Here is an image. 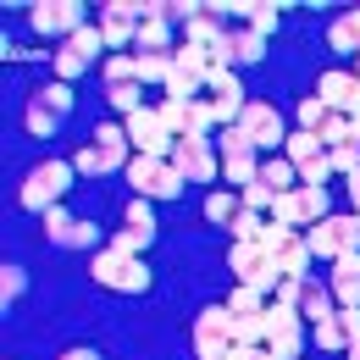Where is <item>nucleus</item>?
<instances>
[{
    "mask_svg": "<svg viewBox=\"0 0 360 360\" xmlns=\"http://www.w3.org/2000/svg\"><path fill=\"white\" fill-rule=\"evenodd\" d=\"M261 244H266V255H271V266H277V277H300V283L311 277L316 255H311V244H305V233H294V227H283V222H271V217H266Z\"/></svg>",
    "mask_w": 360,
    "mask_h": 360,
    "instance_id": "1",
    "label": "nucleus"
},
{
    "mask_svg": "<svg viewBox=\"0 0 360 360\" xmlns=\"http://www.w3.org/2000/svg\"><path fill=\"white\" fill-rule=\"evenodd\" d=\"M67 188H72V161H39V167L22 178L17 200H22V211H39V217H45L50 205H61Z\"/></svg>",
    "mask_w": 360,
    "mask_h": 360,
    "instance_id": "2",
    "label": "nucleus"
},
{
    "mask_svg": "<svg viewBox=\"0 0 360 360\" xmlns=\"http://www.w3.org/2000/svg\"><path fill=\"white\" fill-rule=\"evenodd\" d=\"M89 277L100 283V288H117V294H144L150 288V271H144V261L139 255H117V250H94L89 261Z\"/></svg>",
    "mask_w": 360,
    "mask_h": 360,
    "instance_id": "3",
    "label": "nucleus"
},
{
    "mask_svg": "<svg viewBox=\"0 0 360 360\" xmlns=\"http://www.w3.org/2000/svg\"><path fill=\"white\" fill-rule=\"evenodd\" d=\"M327 217V188H316V183H294V188H283L277 194V205H271V222L294 227V233H305Z\"/></svg>",
    "mask_w": 360,
    "mask_h": 360,
    "instance_id": "4",
    "label": "nucleus"
},
{
    "mask_svg": "<svg viewBox=\"0 0 360 360\" xmlns=\"http://www.w3.org/2000/svg\"><path fill=\"white\" fill-rule=\"evenodd\" d=\"M316 261H338V255H360V217H321L316 227H305Z\"/></svg>",
    "mask_w": 360,
    "mask_h": 360,
    "instance_id": "5",
    "label": "nucleus"
},
{
    "mask_svg": "<svg viewBox=\"0 0 360 360\" xmlns=\"http://www.w3.org/2000/svg\"><path fill=\"white\" fill-rule=\"evenodd\" d=\"M128 183H134V200H172V194H183V178L172 172L167 155H134L128 161Z\"/></svg>",
    "mask_w": 360,
    "mask_h": 360,
    "instance_id": "6",
    "label": "nucleus"
},
{
    "mask_svg": "<svg viewBox=\"0 0 360 360\" xmlns=\"http://www.w3.org/2000/svg\"><path fill=\"white\" fill-rule=\"evenodd\" d=\"M227 271H233L244 288H261L266 300L277 294V283H283L277 266H271V255H266V244H233V250H227Z\"/></svg>",
    "mask_w": 360,
    "mask_h": 360,
    "instance_id": "7",
    "label": "nucleus"
},
{
    "mask_svg": "<svg viewBox=\"0 0 360 360\" xmlns=\"http://www.w3.org/2000/svg\"><path fill=\"white\" fill-rule=\"evenodd\" d=\"M167 161H172V172L183 183H217L222 178V155L211 150V139H178Z\"/></svg>",
    "mask_w": 360,
    "mask_h": 360,
    "instance_id": "8",
    "label": "nucleus"
},
{
    "mask_svg": "<svg viewBox=\"0 0 360 360\" xmlns=\"http://www.w3.org/2000/svg\"><path fill=\"white\" fill-rule=\"evenodd\" d=\"M155 111H161V122H167V134L172 139H211V100L200 94V100H155Z\"/></svg>",
    "mask_w": 360,
    "mask_h": 360,
    "instance_id": "9",
    "label": "nucleus"
},
{
    "mask_svg": "<svg viewBox=\"0 0 360 360\" xmlns=\"http://www.w3.org/2000/svg\"><path fill=\"white\" fill-rule=\"evenodd\" d=\"M261 321H266V349H271V360H300V349H305V321H300V311H288V305H277V300H271Z\"/></svg>",
    "mask_w": 360,
    "mask_h": 360,
    "instance_id": "10",
    "label": "nucleus"
},
{
    "mask_svg": "<svg viewBox=\"0 0 360 360\" xmlns=\"http://www.w3.org/2000/svg\"><path fill=\"white\" fill-rule=\"evenodd\" d=\"M94 22H100L111 56H134V39H139V6H134V0H111V6H100Z\"/></svg>",
    "mask_w": 360,
    "mask_h": 360,
    "instance_id": "11",
    "label": "nucleus"
},
{
    "mask_svg": "<svg viewBox=\"0 0 360 360\" xmlns=\"http://www.w3.org/2000/svg\"><path fill=\"white\" fill-rule=\"evenodd\" d=\"M283 155L294 161V172H300V183H316V188H327V178H333V167H327V150H321V139L316 134H288L283 139Z\"/></svg>",
    "mask_w": 360,
    "mask_h": 360,
    "instance_id": "12",
    "label": "nucleus"
},
{
    "mask_svg": "<svg viewBox=\"0 0 360 360\" xmlns=\"http://www.w3.org/2000/svg\"><path fill=\"white\" fill-rule=\"evenodd\" d=\"M233 349V311L227 305H211V311L194 316V355L200 360H222Z\"/></svg>",
    "mask_w": 360,
    "mask_h": 360,
    "instance_id": "13",
    "label": "nucleus"
},
{
    "mask_svg": "<svg viewBox=\"0 0 360 360\" xmlns=\"http://www.w3.org/2000/svg\"><path fill=\"white\" fill-rule=\"evenodd\" d=\"M122 128H128V144H134V155H172V144H178V139L167 134V122H161V111H155V105L134 111Z\"/></svg>",
    "mask_w": 360,
    "mask_h": 360,
    "instance_id": "14",
    "label": "nucleus"
},
{
    "mask_svg": "<svg viewBox=\"0 0 360 360\" xmlns=\"http://www.w3.org/2000/svg\"><path fill=\"white\" fill-rule=\"evenodd\" d=\"M238 128L250 134L255 150H283V117H277V105L271 100H244V117H238Z\"/></svg>",
    "mask_w": 360,
    "mask_h": 360,
    "instance_id": "15",
    "label": "nucleus"
},
{
    "mask_svg": "<svg viewBox=\"0 0 360 360\" xmlns=\"http://www.w3.org/2000/svg\"><path fill=\"white\" fill-rule=\"evenodd\" d=\"M316 100H321L327 111H344L349 122H360V78L355 72H344V67L321 72V78H316Z\"/></svg>",
    "mask_w": 360,
    "mask_h": 360,
    "instance_id": "16",
    "label": "nucleus"
},
{
    "mask_svg": "<svg viewBox=\"0 0 360 360\" xmlns=\"http://www.w3.org/2000/svg\"><path fill=\"white\" fill-rule=\"evenodd\" d=\"M28 22H34L39 34H67V39H72V34L84 28V6H78V0H45V6L28 11Z\"/></svg>",
    "mask_w": 360,
    "mask_h": 360,
    "instance_id": "17",
    "label": "nucleus"
},
{
    "mask_svg": "<svg viewBox=\"0 0 360 360\" xmlns=\"http://www.w3.org/2000/svg\"><path fill=\"white\" fill-rule=\"evenodd\" d=\"M327 294H333L338 311H360V255H338V261H333Z\"/></svg>",
    "mask_w": 360,
    "mask_h": 360,
    "instance_id": "18",
    "label": "nucleus"
},
{
    "mask_svg": "<svg viewBox=\"0 0 360 360\" xmlns=\"http://www.w3.org/2000/svg\"><path fill=\"white\" fill-rule=\"evenodd\" d=\"M183 39H188V45H200V50H217L227 39L222 11H217V6H194V11H188V22H183Z\"/></svg>",
    "mask_w": 360,
    "mask_h": 360,
    "instance_id": "19",
    "label": "nucleus"
},
{
    "mask_svg": "<svg viewBox=\"0 0 360 360\" xmlns=\"http://www.w3.org/2000/svg\"><path fill=\"white\" fill-rule=\"evenodd\" d=\"M222 178L233 188H250V183L261 178V161H255V150L244 144V150H222Z\"/></svg>",
    "mask_w": 360,
    "mask_h": 360,
    "instance_id": "20",
    "label": "nucleus"
},
{
    "mask_svg": "<svg viewBox=\"0 0 360 360\" xmlns=\"http://www.w3.org/2000/svg\"><path fill=\"white\" fill-rule=\"evenodd\" d=\"M227 11H233V17H244V28H250V34H261V39L277 28V6H266V0H233Z\"/></svg>",
    "mask_w": 360,
    "mask_h": 360,
    "instance_id": "21",
    "label": "nucleus"
},
{
    "mask_svg": "<svg viewBox=\"0 0 360 360\" xmlns=\"http://www.w3.org/2000/svg\"><path fill=\"white\" fill-rule=\"evenodd\" d=\"M327 45L338 50V56H360V6H355V11H344V17H333Z\"/></svg>",
    "mask_w": 360,
    "mask_h": 360,
    "instance_id": "22",
    "label": "nucleus"
},
{
    "mask_svg": "<svg viewBox=\"0 0 360 360\" xmlns=\"http://www.w3.org/2000/svg\"><path fill=\"white\" fill-rule=\"evenodd\" d=\"M294 311H300V321L321 327L327 316H338V305H333V294H327L321 283H305V294H300V305H294Z\"/></svg>",
    "mask_w": 360,
    "mask_h": 360,
    "instance_id": "23",
    "label": "nucleus"
},
{
    "mask_svg": "<svg viewBox=\"0 0 360 360\" xmlns=\"http://www.w3.org/2000/svg\"><path fill=\"white\" fill-rule=\"evenodd\" d=\"M261 183L283 194V188H294V183H300V172H294V161H288V155H266V161H261Z\"/></svg>",
    "mask_w": 360,
    "mask_h": 360,
    "instance_id": "24",
    "label": "nucleus"
},
{
    "mask_svg": "<svg viewBox=\"0 0 360 360\" xmlns=\"http://www.w3.org/2000/svg\"><path fill=\"white\" fill-rule=\"evenodd\" d=\"M261 56H266V39H261V34H250V28L227 34V61H261Z\"/></svg>",
    "mask_w": 360,
    "mask_h": 360,
    "instance_id": "25",
    "label": "nucleus"
},
{
    "mask_svg": "<svg viewBox=\"0 0 360 360\" xmlns=\"http://www.w3.org/2000/svg\"><path fill=\"white\" fill-rule=\"evenodd\" d=\"M105 100H111V111H122V122L150 105V100H144V84H117V89H105Z\"/></svg>",
    "mask_w": 360,
    "mask_h": 360,
    "instance_id": "26",
    "label": "nucleus"
},
{
    "mask_svg": "<svg viewBox=\"0 0 360 360\" xmlns=\"http://www.w3.org/2000/svg\"><path fill=\"white\" fill-rule=\"evenodd\" d=\"M238 211H244V200H238V188H211V194H205V217H211V222H233V217H238Z\"/></svg>",
    "mask_w": 360,
    "mask_h": 360,
    "instance_id": "27",
    "label": "nucleus"
},
{
    "mask_svg": "<svg viewBox=\"0 0 360 360\" xmlns=\"http://www.w3.org/2000/svg\"><path fill=\"white\" fill-rule=\"evenodd\" d=\"M266 305H271L266 294H261V288H244V283H238V288L227 294V311L238 316V321H244V316H261V311H266Z\"/></svg>",
    "mask_w": 360,
    "mask_h": 360,
    "instance_id": "28",
    "label": "nucleus"
},
{
    "mask_svg": "<svg viewBox=\"0 0 360 360\" xmlns=\"http://www.w3.org/2000/svg\"><path fill=\"white\" fill-rule=\"evenodd\" d=\"M67 50H72V56H84V61L94 67V50H105V34H100V22H84V28L67 39Z\"/></svg>",
    "mask_w": 360,
    "mask_h": 360,
    "instance_id": "29",
    "label": "nucleus"
},
{
    "mask_svg": "<svg viewBox=\"0 0 360 360\" xmlns=\"http://www.w3.org/2000/svg\"><path fill=\"white\" fill-rule=\"evenodd\" d=\"M227 233H233V244H261V233H266V217H255V211H238V217L227 222Z\"/></svg>",
    "mask_w": 360,
    "mask_h": 360,
    "instance_id": "30",
    "label": "nucleus"
},
{
    "mask_svg": "<svg viewBox=\"0 0 360 360\" xmlns=\"http://www.w3.org/2000/svg\"><path fill=\"white\" fill-rule=\"evenodd\" d=\"M139 61V84H161L167 89V78H172V50L167 56H134Z\"/></svg>",
    "mask_w": 360,
    "mask_h": 360,
    "instance_id": "31",
    "label": "nucleus"
},
{
    "mask_svg": "<svg viewBox=\"0 0 360 360\" xmlns=\"http://www.w3.org/2000/svg\"><path fill=\"white\" fill-rule=\"evenodd\" d=\"M238 200H244V211H255V217H271V205H277V188H266V183L255 178L250 188H238Z\"/></svg>",
    "mask_w": 360,
    "mask_h": 360,
    "instance_id": "32",
    "label": "nucleus"
},
{
    "mask_svg": "<svg viewBox=\"0 0 360 360\" xmlns=\"http://www.w3.org/2000/svg\"><path fill=\"white\" fill-rule=\"evenodd\" d=\"M34 100L50 105L56 117H67V111H72V84H61V78H56V84H45V89H34Z\"/></svg>",
    "mask_w": 360,
    "mask_h": 360,
    "instance_id": "33",
    "label": "nucleus"
},
{
    "mask_svg": "<svg viewBox=\"0 0 360 360\" xmlns=\"http://www.w3.org/2000/svg\"><path fill=\"white\" fill-rule=\"evenodd\" d=\"M122 227H128V233H139V238L150 244V238H155V217H150V200H134V205H128V217H122Z\"/></svg>",
    "mask_w": 360,
    "mask_h": 360,
    "instance_id": "34",
    "label": "nucleus"
},
{
    "mask_svg": "<svg viewBox=\"0 0 360 360\" xmlns=\"http://www.w3.org/2000/svg\"><path fill=\"white\" fill-rule=\"evenodd\" d=\"M117 84H139L134 56H105V89H117Z\"/></svg>",
    "mask_w": 360,
    "mask_h": 360,
    "instance_id": "35",
    "label": "nucleus"
},
{
    "mask_svg": "<svg viewBox=\"0 0 360 360\" xmlns=\"http://www.w3.org/2000/svg\"><path fill=\"white\" fill-rule=\"evenodd\" d=\"M56 122H61V117H56L50 105L28 100V134H34V139H50V134H56Z\"/></svg>",
    "mask_w": 360,
    "mask_h": 360,
    "instance_id": "36",
    "label": "nucleus"
},
{
    "mask_svg": "<svg viewBox=\"0 0 360 360\" xmlns=\"http://www.w3.org/2000/svg\"><path fill=\"white\" fill-rule=\"evenodd\" d=\"M316 344H321V349H349V338H344V327H338V316H327V321L316 327Z\"/></svg>",
    "mask_w": 360,
    "mask_h": 360,
    "instance_id": "37",
    "label": "nucleus"
},
{
    "mask_svg": "<svg viewBox=\"0 0 360 360\" xmlns=\"http://www.w3.org/2000/svg\"><path fill=\"white\" fill-rule=\"evenodd\" d=\"M84 67H89L84 56H72V50H56V78H61V84H72V78H78Z\"/></svg>",
    "mask_w": 360,
    "mask_h": 360,
    "instance_id": "38",
    "label": "nucleus"
},
{
    "mask_svg": "<svg viewBox=\"0 0 360 360\" xmlns=\"http://www.w3.org/2000/svg\"><path fill=\"white\" fill-rule=\"evenodd\" d=\"M78 222V217H67V211H61V205H50L45 211V238H56V244H61V238H67V227Z\"/></svg>",
    "mask_w": 360,
    "mask_h": 360,
    "instance_id": "39",
    "label": "nucleus"
},
{
    "mask_svg": "<svg viewBox=\"0 0 360 360\" xmlns=\"http://www.w3.org/2000/svg\"><path fill=\"white\" fill-rule=\"evenodd\" d=\"M105 250H117V255H139V250H144V238H139V233H128V227H117V233L105 238Z\"/></svg>",
    "mask_w": 360,
    "mask_h": 360,
    "instance_id": "40",
    "label": "nucleus"
},
{
    "mask_svg": "<svg viewBox=\"0 0 360 360\" xmlns=\"http://www.w3.org/2000/svg\"><path fill=\"white\" fill-rule=\"evenodd\" d=\"M61 244H72V250H94V222H72Z\"/></svg>",
    "mask_w": 360,
    "mask_h": 360,
    "instance_id": "41",
    "label": "nucleus"
},
{
    "mask_svg": "<svg viewBox=\"0 0 360 360\" xmlns=\"http://www.w3.org/2000/svg\"><path fill=\"white\" fill-rule=\"evenodd\" d=\"M0 294H6V300L22 294V266H6V271H0Z\"/></svg>",
    "mask_w": 360,
    "mask_h": 360,
    "instance_id": "42",
    "label": "nucleus"
},
{
    "mask_svg": "<svg viewBox=\"0 0 360 360\" xmlns=\"http://www.w3.org/2000/svg\"><path fill=\"white\" fill-rule=\"evenodd\" d=\"M338 327H344L349 344H360V311H338Z\"/></svg>",
    "mask_w": 360,
    "mask_h": 360,
    "instance_id": "43",
    "label": "nucleus"
},
{
    "mask_svg": "<svg viewBox=\"0 0 360 360\" xmlns=\"http://www.w3.org/2000/svg\"><path fill=\"white\" fill-rule=\"evenodd\" d=\"M222 360H271V349H244V344H233Z\"/></svg>",
    "mask_w": 360,
    "mask_h": 360,
    "instance_id": "44",
    "label": "nucleus"
},
{
    "mask_svg": "<svg viewBox=\"0 0 360 360\" xmlns=\"http://www.w3.org/2000/svg\"><path fill=\"white\" fill-rule=\"evenodd\" d=\"M349 200H355V217H360V172H349Z\"/></svg>",
    "mask_w": 360,
    "mask_h": 360,
    "instance_id": "45",
    "label": "nucleus"
},
{
    "mask_svg": "<svg viewBox=\"0 0 360 360\" xmlns=\"http://www.w3.org/2000/svg\"><path fill=\"white\" fill-rule=\"evenodd\" d=\"M61 360H100V355H94V349H67Z\"/></svg>",
    "mask_w": 360,
    "mask_h": 360,
    "instance_id": "46",
    "label": "nucleus"
},
{
    "mask_svg": "<svg viewBox=\"0 0 360 360\" xmlns=\"http://www.w3.org/2000/svg\"><path fill=\"white\" fill-rule=\"evenodd\" d=\"M344 355H349V360H360V344H349V349H344Z\"/></svg>",
    "mask_w": 360,
    "mask_h": 360,
    "instance_id": "47",
    "label": "nucleus"
},
{
    "mask_svg": "<svg viewBox=\"0 0 360 360\" xmlns=\"http://www.w3.org/2000/svg\"><path fill=\"white\" fill-rule=\"evenodd\" d=\"M355 78H360V67H355Z\"/></svg>",
    "mask_w": 360,
    "mask_h": 360,
    "instance_id": "48",
    "label": "nucleus"
}]
</instances>
